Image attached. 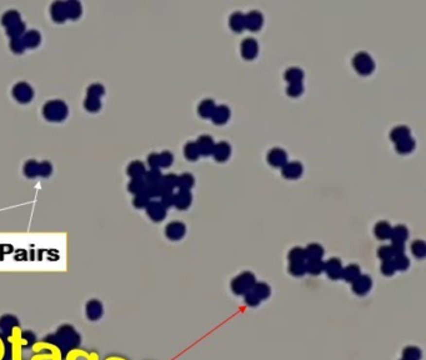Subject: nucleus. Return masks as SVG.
Here are the masks:
<instances>
[{
	"mask_svg": "<svg viewBox=\"0 0 426 360\" xmlns=\"http://www.w3.org/2000/svg\"><path fill=\"white\" fill-rule=\"evenodd\" d=\"M0 329L5 335V344L9 345L10 360H25L24 359V346L29 344L26 339L25 333L21 329V325L18 323V319L13 315H4L0 318Z\"/></svg>",
	"mask_w": 426,
	"mask_h": 360,
	"instance_id": "nucleus-1",
	"label": "nucleus"
},
{
	"mask_svg": "<svg viewBox=\"0 0 426 360\" xmlns=\"http://www.w3.org/2000/svg\"><path fill=\"white\" fill-rule=\"evenodd\" d=\"M34 354L29 360H64L61 349L50 340L35 342L32 345Z\"/></svg>",
	"mask_w": 426,
	"mask_h": 360,
	"instance_id": "nucleus-2",
	"label": "nucleus"
},
{
	"mask_svg": "<svg viewBox=\"0 0 426 360\" xmlns=\"http://www.w3.org/2000/svg\"><path fill=\"white\" fill-rule=\"evenodd\" d=\"M79 342H80V337L75 331V329L70 325H63L56 331L55 342H53V343H55L61 349V352L63 350L68 352L70 349L76 348Z\"/></svg>",
	"mask_w": 426,
	"mask_h": 360,
	"instance_id": "nucleus-3",
	"label": "nucleus"
},
{
	"mask_svg": "<svg viewBox=\"0 0 426 360\" xmlns=\"http://www.w3.org/2000/svg\"><path fill=\"white\" fill-rule=\"evenodd\" d=\"M68 108L63 102H49L45 107H44V115L47 116L48 119L54 120V122H59L63 120L67 116Z\"/></svg>",
	"mask_w": 426,
	"mask_h": 360,
	"instance_id": "nucleus-4",
	"label": "nucleus"
},
{
	"mask_svg": "<svg viewBox=\"0 0 426 360\" xmlns=\"http://www.w3.org/2000/svg\"><path fill=\"white\" fill-rule=\"evenodd\" d=\"M85 313H87L88 319L91 322H96L103 317L104 310H103V304L99 300L91 299L87 303L85 306Z\"/></svg>",
	"mask_w": 426,
	"mask_h": 360,
	"instance_id": "nucleus-5",
	"label": "nucleus"
},
{
	"mask_svg": "<svg viewBox=\"0 0 426 360\" xmlns=\"http://www.w3.org/2000/svg\"><path fill=\"white\" fill-rule=\"evenodd\" d=\"M14 96L19 100V102L26 103L29 102L30 99L33 98V89L25 83H20L14 88Z\"/></svg>",
	"mask_w": 426,
	"mask_h": 360,
	"instance_id": "nucleus-6",
	"label": "nucleus"
},
{
	"mask_svg": "<svg viewBox=\"0 0 426 360\" xmlns=\"http://www.w3.org/2000/svg\"><path fill=\"white\" fill-rule=\"evenodd\" d=\"M64 360H90V355L88 350L76 346V348H72L70 350H68Z\"/></svg>",
	"mask_w": 426,
	"mask_h": 360,
	"instance_id": "nucleus-7",
	"label": "nucleus"
},
{
	"mask_svg": "<svg viewBox=\"0 0 426 360\" xmlns=\"http://www.w3.org/2000/svg\"><path fill=\"white\" fill-rule=\"evenodd\" d=\"M36 35H38V33L35 32L29 33V34L24 38L23 43H25L26 45H29V47H35V45L39 43V39H34V36H36Z\"/></svg>",
	"mask_w": 426,
	"mask_h": 360,
	"instance_id": "nucleus-8",
	"label": "nucleus"
},
{
	"mask_svg": "<svg viewBox=\"0 0 426 360\" xmlns=\"http://www.w3.org/2000/svg\"><path fill=\"white\" fill-rule=\"evenodd\" d=\"M30 170H32V173H30V175L29 177H35V175L38 174V170H39V166H38V164L36 163H34V162H29V163L26 164L25 165V173H26V175L29 174V172Z\"/></svg>",
	"mask_w": 426,
	"mask_h": 360,
	"instance_id": "nucleus-9",
	"label": "nucleus"
},
{
	"mask_svg": "<svg viewBox=\"0 0 426 360\" xmlns=\"http://www.w3.org/2000/svg\"><path fill=\"white\" fill-rule=\"evenodd\" d=\"M6 344H5V340H4L3 335L0 334V360H4V358H5L6 354Z\"/></svg>",
	"mask_w": 426,
	"mask_h": 360,
	"instance_id": "nucleus-10",
	"label": "nucleus"
},
{
	"mask_svg": "<svg viewBox=\"0 0 426 360\" xmlns=\"http://www.w3.org/2000/svg\"><path fill=\"white\" fill-rule=\"evenodd\" d=\"M104 360H129L128 358H125V357H122V355H107L106 358H105Z\"/></svg>",
	"mask_w": 426,
	"mask_h": 360,
	"instance_id": "nucleus-11",
	"label": "nucleus"
},
{
	"mask_svg": "<svg viewBox=\"0 0 426 360\" xmlns=\"http://www.w3.org/2000/svg\"><path fill=\"white\" fill-rule=\"evenodd\" d=\"M89 355H90V360H100V357H99L98 352H95V350L89 352Z\"/></svg>",
	"mask_w": 426,
	"mask_h": 360,
	"instance_id": "nucleus-12",
	"label": "nucleus"
}]
</instances>
